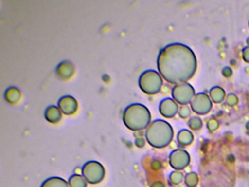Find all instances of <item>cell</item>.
I'll list each match as a JSON object with an SVG mask.
<instances>
[{
	"label": "cell",
	"mask_w": 249,
	"mask_h": 187,
	"mask_svg": "<svg viewBox=\"0 0 249 187\" xmlns=\"http://www.w3.org/2000/svg\"><path fill=\"white\" fill-rule=\"evenodd\" d=\"M151 121V113L146 106L141 103L128 105L123 112L125 126L132 131H139L148 127Z\"/></svg>",
	"instance_id": "cell-1"
},
{
	"label": "cell",
	"mask_w": 249,
	"mask_h": 187,
	"mask_svg": "<svg viewBox=\"0 0 249 187\" xmlns=\"http://www.w3.org/2000/svg\"><path fill=\"white\" fill-rule=\"evenodd\" d=\"M145 137L151 146L156 148L164 147L171 140V128L163 120H156L147 129Z\"/></svg>",
	"instance_id": "cell-2"
},
{
	"label": "cell",
	"mask_w": 249,
	"mask_h": 187,
	"mask_svg": "<svg viewBox=\"0 0 249 187\" xmlns=\"http://www.w3.org/2000/svg\"><path fill=\"white\" fill-rule=\"evenodd\" d=\"M138 84L141 90L147 94H154L160 91L162 80L157 72L148 70L140 75Z\"/></svg>",
	"instance_id": "cell-3"
},
{
	"label": "cell",
	"mask_w": 249,
	"mask_h": 187,
	"mask_svg": "<svg viewBox=\"0 0 249 187\" xmlns=\"http://www.w3.org/2000/svg\"><path fill=\"white\" fill-rule=\"evenodd\" d=\"M83 176L91 184L101 182L106 175L104 167L97 161H89L84 164L81 169Z\"/></svg>",
	"instance_id": "cell-4"
},
{
	"label": "cell",
	"mask_w": 249,
	"mask_h": 187,
	"mask_svg": "<svg viewBox=\"0 0 249 187\" xmlns=\"http://www.w3.org/2000/svg\"><path fill=\"white\" fill-rule=\"evenodd\" d=\"M78 102L73 96L65 95L58 101V107L65 115H70L75 113L78 109Z\"/></svg>",
	"instance_id": "cell-5"
},
{
	"label": "cell",
	"mask_w": 249,
	"mask_h": 187,
	"mask_svg": "<svg viewBox=\"0 0 249 187\" xmlns=\"http://www.w3.org/2000/svg\"><path fill=\"white\" fill-rule=\"evenodd\" d=\"M74 70H75V67L72 62L69 61H62L57 66L56 74L60 78L66 80L72 75Z\"/></svg>",
	"instance_id": "cell-6"
},
{
	"label": "cell",
	"mask_w": 249,
	"mask_h": 187,
	"mask_svg": "<svg viewBox=\"0 0 249 187\" xmlns=\"http://www.w3.org/2000/svg\"><path fill=\"white\" fill-rule=\"evenodd\" d=\"M45 118L49 122L56 124L62 118V111L56 105H50L45 111Z\"/></svg>",
	"instance_id": "cell-7"
},
{
	"label": "cell",
	"mask_w": 249,
	"mask_h": 187,
	"mask_svg": "<svg viewBox=\"0 0 249 187\" xmlns=\"http://www.w3.org/2000/svg\"><path fill=\"white\" fill-rule=\"evenodd\" d=\"M40 187H70L69 184L59 177H51L43 181Z\"/></svg>",
	"instance_id": "cell-8"
},
{
	"label": "cell",
	"mask_w": 249,
	"mask_h": 187,
	"mask_svg": "<svg viewBox=\"0 0 249 187\" xmlns=\"http://www.w3.org/2000/svg\"><path fill=\"white\" fill-rule=\"evenodd\" d=\"M5 98L7 102L11 104H16L19 102L21 98V93L19 89L16 87H10L5 93Z\"/></svg>",
	"instance_id": "cell-9"
},
{
	"label": "cell",
	"mask_w": 249,
	"mask_h": 187,
	"mask_svg": "<svg viewBox=\"0 0 249 187\" xmlns=\"http://www.w3.org/2000/svg\"><path fill=\"white\" fill-rule=\"evenodd\" d=\"M70 187H87V181L83 175L74 174L68 180Z\"/></svg>",
	"instance_id": "cell-10"
}]
</instances>
